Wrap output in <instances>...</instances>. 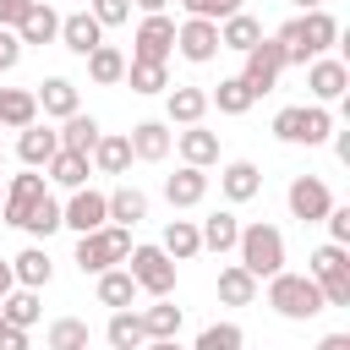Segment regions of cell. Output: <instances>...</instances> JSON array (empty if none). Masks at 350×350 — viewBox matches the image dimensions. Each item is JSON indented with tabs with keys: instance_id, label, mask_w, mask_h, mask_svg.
Segmentation results:
<instances>
[{
	"instance_id": "obj_56",
	"label": "cell",
	"mask_w": 350,
	"mask_h": 350,
	"mask_svg": "<svg viewBox=\"0 0 350 350\" xmlns=\"http://www.w3.org/2000/svg\"><path fill=\"white\" fill-rule=\"evenodd\" d=\"M0 197H5V180H0Z\"/></svg>"
},
{
	"instance_id": "obj_47",
	"label": "cell",
	"mask_w": 350,
	"mask_h": 350,
	"mask_svg": "<svg viewBox=\"0 0 350 350\" xmlns=\"http://www.w3.org/2000/svg\"><path fill=\"white\" fill-rule=\"evenodd\" d=\"M33 5H38V0H0V27H11V33H16V27H22V16H27Z\"/></svg>"
},
{
	"instance_id": "obj_29",
	"label": "cell",
	"mask_w": 350,
	"mask_h": 350,
	"mask_svg": "<svg viewBox=\"0 0 350 350\" xmlns=\"http://www.w3.org/2000/svg\"><path fill=\"white\" fill-rule=\"evenodd\" d=\"M170 262H186V257H197L202 252V241H197V224L191 219H170L164 224V246H159Z\"/></svg>"
},
{
	"instance_id": "obj_15",
	"label": "cell",
	"mask_w": 350,
	"mask_h": 350,
	"mask_svg": "<svg viewBox=\"0 0 350 350\" xmlns=\"http://www.w3.org/2000/svg\"><path fill=\"white\" fill-rule=\"evenodd\" d=\"M295 27H301V49H306V60H317V55L334 49V38H339V22H334L328 11H301Z\"/></svg>"
},
{
	"instance_id": "obj_8",
	"label": "cell",
	"mask_w": 350,
	"mask_h": 350,
	"mask_svg": "<svg viewBox=\"0 0 350 350\" xmlns=\"http://www.w3.org/2000/svg\"><path fill=\"white\" fill-rule=\"evenodd\" d=\"M109 224V197L104 191H71V202L60 208V230H77V235H93V230H104Z\"/></svg>"
},
{
	"instance_id": "obj_51",
	"label": "cell",
	"mask_w": 350,
	"mask_h": 350,
	"mask_svg": "<svg viewBox=\"0 0 350 350\" xmlns=\"http://www.w3.org/2000/svg\"><path fill=\"white\" fill-rule=\"evenodd\" d=\"M317 350H350V334H328V339H323Z\"/></svg>"
},
{
	"instance_id": "obj_18",
	"label": "cell",
	"mask_w": 350,
	"mask_h": 350,
	"mask_svg": "<svg viewBox=\"0 0 350 350\" xmlns=\"http://www.w3.org/2000/svg\"><path fill=\"white\" fill-rule=\"evenodd\" d=\"M33 98H38V109H44V115H55V120L77 115V82H71V77H44Z\"/></svg>"
},
{
	"instance_id": "obj_35",
	"label": "cell",
	"mask_w": 350,
	"mask_h": 350,
	"mask_svg": "<svg viewBox=\"0 0 350 350\" xmlns=\"http://www.w3.org/2000/svg\"><path fill=\"white\" fill-rule=\"evenodd\" d=\"M44 170H49V180L66 186V191H82V180H88V159H82V153H66V148H60Z\"/></svg>"
},
{
	"instance_id": "obj_30",
	"label": "cell",
	"mask_w": 350,
	"mask_h": 350,
	"mask_svg": "<svg viewBox=\"0 0 350 350\" xmlns=\"http://www.w3.org/2000/svg\"><path fill=\"white\" fill-rule=\"evenodd\" d=\"M219 301H224V306H252V301H257V279H252L241 262L219 268Z\"/></svg>"
},
{
	"instance_id": "obj_39",
	"label": "cell",
	"mask_w": 350,
	"mask_h": 350,
	"mask_svg": "<svg viewBox=\"0 0 350 350\" xmlns=\"http://www.w3.org/2000/svg\"><path fill=\"white\" fill-rule=\"evenodd\" d=\"M0 317H5L11 328H33V323H38V290H11V295L0 301Z\"/></svg>"
},
{
	"instance_id": "obj_53",
	"label": "cell",
	"mask_w": 350,
	"mask_h": 350,
	"mask_svg": "<svg viewBox=\"0 0 350 350\" xmlns=\"http://www.w3.org/2000/svg\"><path fill=\"white\" fill-rule=\"evenodd\" d=\"M142 350H180V345H175V339H148Z\"/></svg>"
},
{
	"instance_id": "obj_11",
	"label": "cell",
	"mask_w": 350,
	"mask_h": 350,
	"mask_svg": "<svg viewBox=\"0 0 350 350\" xmlns=\"http://www.w3.org/2000/svg\"><path fill=\"white\" fill-rule=\"evenodd\" d=\"M175 49H180L191 66H208V60L219 55V22H197V16H186V22L175 27Z\"/></svg>"
},
{
	"instance_id": "obj_50",
	"label": "cell",
	"mask_w": 350,
	"mask_h": 350,
	"mask_svg": "<svg viewBox=\"0 0 350 350\" xmlns=\"http://www.w3.org/2000/svg\"><path fill=\"white\" fill-rule=\"evenodd\" d=\"M131 5H137L142 16H164V5H170V0H131Z\"/></svg>"
},
{
	"instance_id": "obj_22",
	"label": "cell",
	"mask_w": 350,
	"mask_h": 350,
	"mask_svg": "<svg viewBox=\"0 0 350 350\" xmlns=\"http://www.w3.org/2000/svg\"><path fill=\"white\" fill-rule=\"evenodd\" d=\"M33 120H38V98H33L27 88H0V126L27 131Z\"/></svg>"
},
{
	"instance_id": "obj_24",
	"label": "cell",
	"mask_w": 350,
	"mask_h": 350,
	"mask_svg": "<svg viewBox=\"0 0 350 350\" xmlns=\"http://www.w3.org/2000/svg\"><path fill=\"white\" fill-rule=\"evenodd\" d=\"M219 186H224V197H230V202H252V197H257V186H262V175H257V164H252V159H235V164H224Z\"/></svg>"
},
{
	"instance_id": "obj_6",
	"label": "cell",
	"mask_w": 350,
	"mask_h": 350,
	"mask_svg": "<svg viewBox=\"0 0 350 350\" xmlns=\"http://www.w3.org/2000/svg\"><path fill=\"white\" fill-rule=\"evenodd\" d=\"M126 262H131V268H126V273H131V284H137V290H148L153 301H164V295L175 290V262H170L159 246H131V252H126Z\"/></svg>"
},
{
	"instance_id": "obj_27",
	"label": "cell",
	"mask_w": 350,
	"mask_h": 350,
	"mask_svg": "<svg viewBox=\"0 0 350 350\" xmlns=\"http://www.w3.org/2000/svg\"><path fill=\"white\" fill-rule=\"evenodd\" d=\"M164 109H170V120H180V126H202V115H208V93H202V88H170Z\"/></svg>"
},
{
	"instance_id": "obj_1",
	"label": "cell",
	"mask_w": 350,
	"mask_h": 350,
	"mask_svg": "<svg viewBox=\"0 0 350 350\" xmlns=\"http://www.w3.org/2000/svg\"><path fill=\"white\" fill-rule=\"evenodd\" d=\"M235 252H241V268H246L252 279L284 273V235H279L273 224H246L241 241H235Z\"/></svg>"
},
{
	"instance_id": "obj_21",
	"label": "cell",
	"mask_w": 350,
	"mask_h": 350,
	"mask_svg": "<svg viewBox=\"0 0 350 350\" xmlns=\"http://www.w3.org/2000/svg\"><path fill=\"white\" fill-rule=\"evenodd\" d=\"M197 241L224 257V252H235V241H241V219H235V213H208V219L197 224Z\"/></svg>"
},
{
	"instance_id": "obj_41",
	"label": "cell",
	"mask_w": 350,
	"mask_h": 350,
	"mask_svg": "<svg viewBox=\"0 0 350 350\" xmlns=\"http://www.w3.org/2000/svg\"><path fill=\"white\" fill-rule=\"evenodd\" d=\"M22 230H27V235H44V241H49V235L60 230V202H55V197L44 191V197L33 202V213L22 219Z\"/></svg>"
},
{
	"instance_id": "obj_12",
	"label": "cell",
	"mask_w": 350,
	"mask_h": 350,
	"mask_svg": "<svg viewBox=\"0 0 350 350\" xmlns=\"http://www.w3.org/2000/svg\"><path fill=\"white\" fill-rule=\"evenodd\" d=\"M306 88H312V98H317V104H334V98H345V88H350V66H345V60L317 55V60H312V71H306Z\"/></svg>"
},
{
	"instance_id": "obj_38",
	"label": "cell",
	"mask_w": 350,
	"mask_h": 350,
	"mask_svg": "<svg viewBox=\"0 0 350 350\" xmlns=\"http://www.w3.org/2000/svg\"><path fill=\"white\" fill-rule=\"evenodd\" d=\"M131 295H137V284H131V273H126V268H109V273H98V301H104V306L126 312V306H131Z\"/></svg>"
},
{
	"instance_id": "obj_13",
	"label": "cell",
	"mask_w": 350,
	"mask_h": 350,
	"mask_svg": "<svg viewBox=\"0 0 350 350\" xmlns=\"http://www.w3.org/2000/svg\"><path fill=\"white\" fill-rule=\"evenodd\" d=\"M44 197V175H11V186H5V197H0V208H5V224H22L27 213H33V202Z\"/></svg>"
},
{
	"instance_id": "obj_9",
	"label": "cell",
	"mask_w": 350,
	"mask_h": 350,
	"mask_svg": "<svg viewBox=\"0 0 350 350\" xmlns=\"http://www.w3.org/2000/svg\"><path fill=\"white\" fill-rule=\"evenodd\" d=\"M175 49V22L170 16H142L137 38H131V60H148V66H164Z\"/></svg>"
},
{
	"instance_id": "obj_49",
	"label": "cell",
	"mask_w": 350,
	"mask_h": 350,
	"mask_svg": "<svg viewBox=\"0 0 350 350\" xmlns=\"http://www.w3.org/2000/svg\"><path fill=\"white\" fill-rule=\"evenodd\" d=\"M0 350H27V328H11V323H5V334H0Z\"/></svg>"
},
{
	"instance_id": "obj_42",
	"label": "cell",
	"mask_w": 350,
	"mask_h": 350,
	"mask_svg": "<svg viewBox=\"0 0 350 350\" xmlns=\"http://www.w3.org/2000/svg\"><path fill=\"white\" fill-rule=\"evenodd\" d=\"M109 345H115V350H142V345H148L137 312H115V317H109Z\"/></svg>"
},
{
	"instance_id": "obj_26",
	"label": "cell",
	"mask_w": 350,
	"mask_h": 350,
	"mask_svg": "<svg viewBox=\"0 0 350 350\" xmlns=\"http://www.w3.org/2000/svg\"><path fill=\"white\" fill-rule=\"evenodd\" d=\"M137 323H142V334H148V339H175V334H180V306L164 295V301L142 306V312H137Z\"/></svg>"
},
{
	"instance_id": "obj_55",
	"label": "cell",
	"mask_w": 350,
	"mask_h": 350,
	"mask_svg": "<svg viewBox=\"0 0 350 350\" xmlns=\"http://www.w3.org/2000/svg\"><path fill=\"white\" fill-rule=\"evenodd\" d=\"M0 334H5V317H0Z\"/></svg>"
},
{
	"instance_id": "obj_2",
	"label": "cell",
	"mask_w": 350,
	"mask_h": 350,
	"mask_svg": "<svg viewBox=\"0 0 350 350\" xmlns=\"http://www.w3.org/2000/svg\"><path fill=\"white\" fill-rule=\"evenodd\" d=\"M268 306H273L279 317H290V323H306V317L323 312V290H317V279H306V273H273V279H268Z\"/></svg>"
},
{
	"instance_id": "obj_23",
	"label": "cell",
	"mask_w": 350,
	"mask_h": 350,
	"mask_svg": "<svg viewBox=\"0 0 350 350\" xmlns=\"http://www.w3.org/2000/svg\"><path fill=\"white\" fill-rule=\"evenodd\" d=\"M175 148H180V159H186L191 170H208V164L219 159V137L202 131V126H186V131L175 137Z\"/></svg>"
},
{
	"instance_id": "obj_10",
	"label": "cell",
	"mask_w": 350,
	"mask_h": 350,
	"mask_svg": "<svg viewBox=\"0 0 350 350\" xmlns=\"http://www.w3.org/2000/svg\"><path fill=\"white\" fill-rule=\"evenodd\" d=\"M284 197H290V213H295L301 224H317V219H323V213L334 208V191H328V186H323L317 175H295Z\"/></svg>"
},
{
	"instance_id": "obj_45",
	"label": "cell",
	"mask_w": 350,
	"mask_h": 350,
	"mask_svg": "<svg viewBox=\"0 0 350 350\" xmlns=\"http://www.w3.org/2000/svg\"><path fill=\"white\" fill-rule=\"evenodd\" d=\"M88 16H93L98 27H120V22L131 16V0H93V5H88Z\"/></svg>"
},
{
	"instance_id": "obj_52",
	"label": "cell",
	"mask_w": 350,
	"mask_h": 350,
	"mask_svg": "<svg viewBox=\"0 0 350 350\" xmlns=\"http://www.w3.org/2000/svg\"><path fill=\"white\" fill-rule=\"evenodd\" d=\"M11 290H16V279H11V262H0V301H5Z\"/></svg>"
},
{
	"instance_id": "obj_7",
	"label": "cell",
	"mask_w": 350,
	"mask_h": 350,
	"mask_svg": "<svg viewBox=\"0 0 350 350\" xmlns=\"http://www.w3.org/2000/svg\"><path fill=\"white\" fill-rule=\"evenodd\" d=\"M279 71H284V49H279L273 38H262L257 49H246V71H241V82L252 88V98H262V93L279 88Z\"/></svg>"
},
{
	"instance_id": "obj_43",
	"label": "cell",
	"mask_w": 350,
	"mask_h": 350,
	"mask_svg": "<svg viewBox=\"0 0 350 350\" xmlns=\"http://www.w3.org/2000/svg\"><path fill=\"white\" fill-rule=\"evenodd\" d=\"M246 345V334L235 328V323H213V328H202L197 334V345L191 350H241Z\"/></svg>"
},
{
	"instance_id": "obj_17",
	"label": "cell",
	"mask_w": 350,
	"mask_h": 350,
	"mask_svg": "<svg viewBox=\"0 0 350 350\" xmlns=\"http://www.w3.org/2000/svg\"><path fill=\"white\" fill-rule=\"evenodd\" d=\"M55 153H60V131H49V126H38V120H33V126H27L22 137H16V159H22L27 170L49 164Z\"/></svg>"
},
{
	"instance_id": "obj_46",
	"label": "cell",
	"mask_w": 350,
	"mask_h": 350,
	"mask_svg": "<svg viewBox=\"0 0 350 350\" xmlns=\"http://www.w3.org/2000/svg\"><path fill=\"white\" fill-rule=\"evenodd\" d=\"M323 219H328V241H334V246H350V208H339V202H334Z\"/></svg>"
},
{
	"instance_id": "obj_14",
	"label": "cell",
	"mask_w": 350,
	"mask_h": 350,
	"mask_svg": "<svg viewBox=\"0 0 350 350\" xmlns=\"http://www.w3.org/2000/svg\"><path fill=\"white\" fill-rule=\"evenodd\" d=\"M60 44H66L71 55H82V60H88V55L104 44V27H98L88 11H71V16H60Z\"/></svg>"
},
{
	"instance_id": "obj_19",
	"label": "cell",
	"mask_w": 350,
	"mask_h": 350,
	"mask_svg": "<svg viewBox=\"0 0 350 350\" xmlns=\"http://www.w3.org/2000/svg\"><path fill=\"white\" fill-rule=\"evenodd\" d=\"M164 197H170V208H197V202L208 197V175L191 170V164H180V170L164 180Z\"/></svg>"
},
{
	"instance_id": "obj_44",
	"label": "cell",
	"mask_w": 350,
	"mask_h": 350,
	"mask_svg": "<svg viewBox=\"0 0 350 350\" xmlns=\"http://www.w3.org/2000/svg\"><path fill=\"white\" fill-rule=\"evenodd\" d=\"M180 5H186V16H197V22H224V16L241 11V0H180Z\"/></svg>"
},
{
	"instance_id": "obj_28",
	"label": "cell",
	"mask_w": 350,
	"mask_h": 350,
	"mask_svg": "<svg viewBox=\"0 0 350 350\" xmlns=\"http://www.w3.org/2000/svg\"><path fill=\"white\" fill-rule=\"evenodd\" d=\"M98 137H104V131H98V120H93V115H82V109H77V115H66V126H60V148H66V153H82V159L93 153V142H98Z\"/></svg>"
},
{
	"instance_id": "obj_48",
	"label": "cell",
	"mask_w": 350,
	"mask_h": 350,
	"mask_svg": "<svg viewBox=\"0 0 350 350\" xmlns=\"http://www.w3.org/2000/svg\"><path fill=\"white\" fill-rule=\"evenodd\" d=\"M16 60H22V38H16L11 27H0V71H11Z\"/></svg>"
},
{
	"instance_id": "obj_16",
	"label": "cell",
	"mask_w": 350,
	"mask_h": 350,
	"mask_svg": "<svg viewBox=\"0 0 350 350\" xmlns=\"http://www.w3.org/2000/svg\"><path fill=\"white\" fill-rule=\"evenodd\" d=\"M126 142H131V159H148V164H159L164 153H170V126L164 120H137L131 131H126Z\"/></svg>"
},
{
	"instance_id": "obj_34",
	"label": "cell",
	"mask_w": 350,
	"mask_h": 350,
	"mask_svg": "<svg viewBox=\"0 0 350 350\" xmlns=\"http://www.w3.org/2000/svg\"><path fill=\"white\" fill-rule=\"evenodd\" d=\"M137 219H148V191H137V186H120V191H109V224H137Z\"/></svg>"
},
{
	"instance_id": "obj_5",
	"label": "cell",
	"mask_w": 350,
	"mask_h": 350,
	"mask_svg": "<svg viewBox=\"0 0 350 350\" xmlns=\"http://www.w3.org/2000/svg\"><path fill=\"white\" fill-rule=\"evenodd\" d=\"M328 131H334V115H328L323 104H290V109L273 115V137H279V142H306V148H317Z\"/></svg>"
},
{
	"instance_id": "obj_3",
	"label": "cell",
	"mask_w": 350,
	"mask_h": 350,
	"mask_svg": "<svg viewBox=\"0 0 350 350\" xmlns=\"http://www.w3.org/2000/svg\"><path fill=\"white\" fill-rule=\"evenodd\" d=\"M131 252V230L126 224H104L93 235H77V268L82 273H109L115 262H126Z\"/></svg>"
},
{
	"instance_id": "obj_40",
	"label": "cell",
	"mask_w": 350,
	"mask_h": 350,
	"mask_svg": "<svg viewBox=\"0 0 350 350\" xmlns=\"http://www.w3.org/2000/svg\"><path fill=\"white\" fill-rule=\"evenodd\" d=\"M120 82H131V93H164L170 88V71L164 66H148V60H131Z\"/></svg>"
},
{
	"instance_id": "obj_31",
	"label": "cell",
	"mask_w": 350,
	"mask_h": 350,
	"mask_svg": "<svg viewBox=\"0 0 350 350\" xmlns=\"http://www.w3.org/2000/svg\"><path fill=\"white\" fill-rule=\"evenodd\" d=\"M16 38H22V44H49V38H60V16H55V11H49V5L38 0V5H33L27 16H22Z\"/></svg>"
},
{
	"instance_id": "obj_37",
	"label": "cell",
	"mask_w": 350,
	"mask_h": 350,
	"mask_svg": "<svg viewBox=\"0 0 350 350\" xmlns=\"http://www.w3.org/2000/svg\"><path fill=\"white\" fill-rule=\"evenodd\" d=\"M208 104H219L224 115H246V109H252V88H246L241 77H219V88L208 93Z\"/></svg>"
},
{
	"instance_id": "obj_33",
	"label": "cell",
	"mask_w": 350,
	"mask_h": 350,
	"mask_svg": "<svg viewBox=\"0 0 350 350\" xmlns=\"http://www.w3.org/2000/svg\"><path fill=\"white\" fill-rule=\"evenodd\" d=\"M88 159H93V164H98L104 175H126V164H131V142H126V137H109V131H104V137L93 142V153H88Z\"/></svg>"
},
{
	"instance_id": "obj_32",
	"label": "cell",
	"mask_w": 350,
	"mask_h": 350,
	"mask_svg": "<svg viewBox=\"0 0 350 350\" xmlns=\"http://www.w3.org/2000/svg\"><path fill=\"white\" fill-rule=\"evenodd\" d=\"M88 77H93L98 88H115V82L126 77V55H120L115 44H98V49L88 55Z\"/></svg>"
},
{
	"instance_id": "obj_25",
	"label": "cell",
	"mask_w": 350,
	"mask_h": 350,
	"mask_svg": "<svg viewBox=\"0 0 350 350\" xmlns=\"http://www.w3.org/2000/svg\"><path fill=\"white\" fill-rule=\"evenodd\" d=\"M49 273H55V262H49V252H44V246H27V252H16V262H11V279H16L22 290H38V284H49Z\"/></svg>"
},
{
	"instance_id": "obj_4",
	"label": "cell",
	"mask_w": 350,
	"mask_h": 350,
	"mask_svg": "<svg viewBox=\"0 0 350 350\" xmlns=\"http://www.w3.org/2000/svg\"><path fill=\"white\" fill-rule=\"evenodd\" d=\"M306 279H317V290H323V306H350V257H345V246H317L312 257H306Z\"/></svg>"
},
{
	"instance_id": "obj_54",
	"label": "cell",
	"mask_w": 350,
	"mask_h": 350,
	"mask_svg": "<svg viewBox=\"0 0 350 350\" xmlns=\"http://www.w3.org/2000/svg\"><path fill=\"white\" fill-rule=\"evenodd\" d=\"M295 5H301V11H323V0H295Z\"/></svg>"
},
{
	"instance_id": "obj_36",
	"label": "cell",
	"mask_w": 350,
	"mask_h": 350,
	"mask_svg": "<svg viewBox=\"0 0 350 350\" xmlns=\"http://www.w3.org/2000/svg\"><path fill=\"white\" fill-rule=\"evenodd\" d=\"M88 339H93V334H88V323H82V317H55V323H49V334H44V345H49V350H88Z\"/></svg>"
},
{
	"instance_id": "obj_20",
	"label": "cell",
	"mask_w": 350,
	"mask_h": 350,
	"mask_svg": "<svg viewBox=\"0 0 350 350\" xmlns=\"http://www.w3.org/2000/svg\"><path fill=\"white\" fill-rule=\"evenodd\" d=\"M262 44V22L257 16H246V11H235V16H224L219 22V49H257Z\"/></svg>"
}]
</instances>
